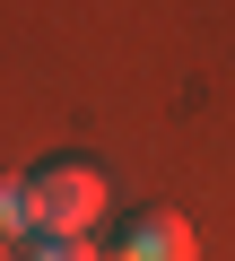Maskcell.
Instances as JSON below:
<instances>
[{
    "label": "cell",
    "instance_id": "1",
    "mask_svg": "<svg viewBox=\"0 0 235 261\" xmlns=\"http://www.w3.org/2000/svg\"><path fill=\"white\" fill-rule=\"evenodd\" d=\"M27 209H35V235H87L105 218V166L87 157H53L27 174Z\"/></svg>",
    "mask_w": 235,
    "mask_h": 261
},
{
    "label": "cell",
    "instance_id": "2",
    "mask_svg": "<svg viewBox=\"0 0 235 261\" xmlns=\"http://www.w3.org/2000/svg\"><path fill=\"white\" fill-rule=\"evenodd\" d=\"M122 261H200L192 218H183V209H140V218L122 226Z\"/></svg>",
    "mask_w": 235,
    "mask_h": 261
},
{
    "label": "cell",
    "instance_id": "3",
    "mask_svg": "<svg viewBox=\"0 0 235 261\" xmlns=\"http://www.w3.org/2000/svg\"><path fill=\"white\" fill-rule=\"evenodd\" d=\"M0 244H35V209H27V174H0Z\"/></svg>",
    "mask_w": 235,
    "mask_h": 261
},
{
    "label": "cell",
    "instance_id": "4",
    "mask_svg": "<svg viewBox=\"0 0 235 261\" xmlns=\"http://www.w3.org/2000/svg\"><path fill=\"white\" fill-rule=\"evenodd\" d=\"M27 261H96V244H87V235H35Z\"/></svg>",
    "mask_w": 235,
    "mask_h": 261
}]
</instances>
